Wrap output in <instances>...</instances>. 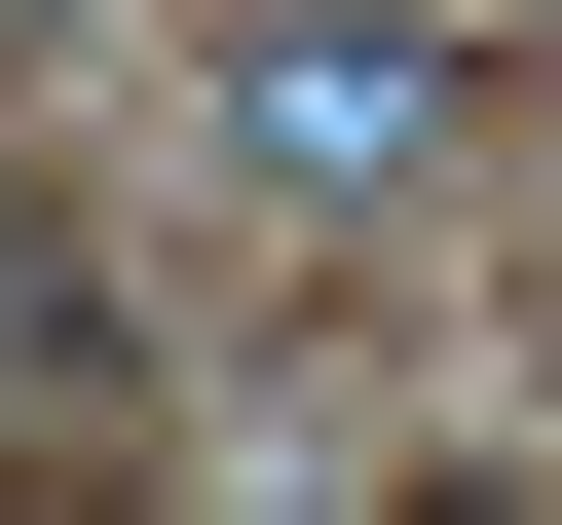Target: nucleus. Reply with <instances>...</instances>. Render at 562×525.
Segmentation results:
<instances>
[{"label": "nucleus", "instance_id": "obj_2", "mask_svg": "<svg viewBox=\"0 0 562 525\" xmlns=\"http://www.w3.org/2000/svg\"><path fill=\"white\" fill-rule=\"evenodd\" d=\"M0 38H76V0H0Z\"/></svg>", "mask_w": 562, "mask_h": 525}, {"label": "nucleus", "instance_id": "obj_1", "mask_svg": "<svg viewBox=\"0 0 562 525\" xmlns=\"http://www.w3.org/2000/svg\"><path fill=\"white\" fill-rule=\"evenodd\" d=\"M262 225H413L450 150H487V38H413V0H301V38H225V113H188Z\"/></svg>", "mask_w": 562, "mask_h": 525}]
</instances>
